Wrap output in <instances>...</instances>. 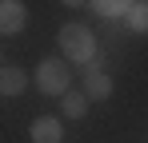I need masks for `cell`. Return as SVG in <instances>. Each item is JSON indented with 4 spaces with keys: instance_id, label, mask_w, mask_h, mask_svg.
<instances>
[{
    "instance_id": "8",
    "label": "cell",
    "mask_w": 148,
    "mask_h": 143,
    "mask_svg": "<svg viewBox=\"0 0 148 143\" xmlns=\"http://www.w3.org/2000/svg\"><path fill=\"white\" fill-rule=\"evenodd\" d=\"M88 103H92V99L84 92H68L64 95V119H84L88 115Z\"/></svg>"
},
{
    "instance_id": "5",
    "label": "cell",
    "mask_w": 148,
    "mask_h": 143,
    "mask_svg": "<svg viewBox=\"0 0 148 143\" xmlns=\"http://www.w3.org/2000/svg\"><path fill=\"white\" fill-rule=\"evenodd\" d=\"M28 135H32V143H60L64 139V123H60V115H40V119H32Z\"/></svg>"
},
{
    "instance_id": "1",
    "label": "cell",
    "mask_w": 148,
    "mask_h": 143,
    "mask_svg": "<svg viewBox=\"0 0 148 143\" xmlns=\"http://www.w3.org/2000/svg\"><path fill=\"white\" fill-rule=\"evenodd\" d=\"M56 40H60V52H64V60H72V64H84V68H92V64L100 60V48H96V36H92V28H88V24H80V20L64 24Z\"/></svg>"
},
{
    "instance_id": "9",
    "label": "cell",
    "mask_w": 148,
    "mask_h": 143,
    "mask_svg": "<svg viewBox=\"0 0 148 143\" xmlns=\"http://www.w3.org/2000/svg\"><path fill=\"white\" fill-rule=\"evenodd\" d=\"M124 24H128L132 32H148V0L128 4V16H124Z\"/></svg>"
},
{
    "instance_id": "7",
    "label": "cell",
    "mask_w": 148,
    "mask_h": 143,
    "mask_svg": "<svg viewBox=\"0 0 148 143\" xmlns=\"http://www.w3.org/2000/svg\"><path fill=\"white\" fill-rule=\"evenodd\" d=\"M92 12H96L100 20H124L128 16V0H96Z\"/></svg>"
},
{
    "instance_id": "2",
    "label": "cell",
    "mask_w": 148,
    "mask_h": 143,
    "mask_svg": "<svg viewBox=\"0 0 148 143\" xmlns=\"http://www.w3.org/2000/svg\"><path fill=\"white\" fill-rule=\"evenodd\" d=\"M68 84H72V72L64 68V60H56V56L40 60V68H36V88L44 95H60V99H64V95L72 92Z\"/></svg>"
},
{
    "instance_id": "4",
    "label": "cell",
    "mask_w": 148,
    "mask_h": 143,
    "mask_svg": "<svg viewBox=\"0 0 148 143\" xmlns=\"http://www.w3.org/2000/svg\"><path fill=\"white\" fill-rule=\"evenodd\" d=\"M28 24V8L20 0H0V36H16Z\"/></svg>"
},
{
    "instance_id": "3",
    "label": "cell",
    "mask_w": 148,
    "mask_h": 143,
    "mask_svg": "<svg viewBox=\"0 0 148 143\" xmlns=\"http://www.w3.org/2000/svg\"><path fill=\"white\" fill-rule=\"evenodd\" d=\"M84 95L88 99H108L112 95V76L104 72V60H96L92 68H84Z\"/></svg>"
},
{
    "instance_id": "6",
    "label": "cell",
    "mask_w": 148,
    "mask_h": 143,
    "mask_svg": "<svg viewBox=\"0 0 148 143\" xmlns=\"http://www.w3.org/2000/svg\"><path fill=\"white\" fill-rule=\"evenodd\" d=\"M24 92H28L24 68H0V95H24Z\"/></svg>"
}]
</instances>
